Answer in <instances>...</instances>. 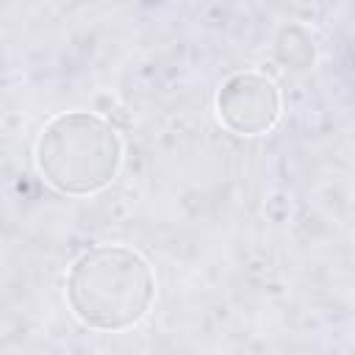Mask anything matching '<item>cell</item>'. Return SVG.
Wrapping results in <instances>:
<instances>
[{
	"label": "cell",
	"instance_id": "obj_1",
	"mask_svg": "<svg viewBox=\"0 0 355 355\" xmlns=\"http://www.w3.org/2000/svg\"><path fill=\"white\" fill-rule=\"evenodd\" d=\"M155 300V275L141 252L125 244H97L75 258L67 275V302L78 322L94 330H128Z\"/></svg>",
	"mask_w": 355,
	"mask_h": 355
},
{
	"label": "cell",
	"instance_id": "obj_2",
	"mask_svg": "<svg viewBox=\"0 0 355 355\" xmlns=\"http://www.w3.org/2000/svg\"><path fill=\"white\" fill-rule=\"evenodd\" d=\"M36 166L61 194H94L116 178L122 166V139L92 111H64L42 128Z\"/></svg>",
	"mask_w": 355,
	"mask_h": 355
},
{
	"label": "cell",
	"instance_id": "obj_3",
	"mask_svg": "<svg viewBox=\"0 0 355 355\" xmlns=\"http://www.w3.org/2000/svg\"><path fill=\"white\" fill-rule=\"evenodd\" d=\"M216 114L227 130L239 136H261L272 130L280 116V92L258 72H236L216 94Z\"/></svg>",
	"mask_w": 355,
	"mask_h": 355
}]
</instances>
